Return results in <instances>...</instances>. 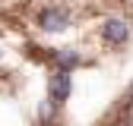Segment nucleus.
<instances>
[{"label":"nucleus","instance_id":"nucleus-3","mask_svg":"<svg viewBox=\"0 0 133 126\" xmlns=\"http://www.w3.org/2000/svg\"><path fill=\"white\" fill-rule=\"evenodd\" d=\"M102 38L108 41V44H124L127 38H130V25L124 22V19H105V25H102Z\"/></svg>","mask_w":133,"mask_h":126},{"label":"nucleus","instance_id":"nucleus-1","mask_svg":"<svg viewBox=\"0 0 133 126\" xmlns=\"http://www.w3.org/2000/svg\"><path fill=\"white\" fill-rule=\"evenodd\" d=\"M70 25V13L60 10V6H48L38 13V28L41 32H63Z\"/></svg>","mask_w":133,"mask_h":126},{"label":"nucleus","instance_id":"nucleus-2","mask_svg":"<svg viewBox=\"0 0 133 126\" xmlns=\"http://www.w3.org/2000/svg\"><path fill=\"white\" fill-rule=\"evenodd\" d=\"M70 85H73V79H70V69H57V73L51 76V85H48L51 104H63L66 98H70Z\"/></svg>","mask_w":133,"mask_h":126},{"label":"nucleus","instance_id":"nucleus-4","mask_svg":"<svg viewBox=\"0 0 133 126\" xmlns=\"http://www.w3.org/2000/svg\"><path fill=\"white\" fill-rule=\"evenodd\" d=\"M57 63H60V69H70V66H76V63H79V57L70 54V51H63V54H57Z\"/></svg>","mask_w":133,"mask_h":126},{"label":"nucleus","instance_id":"nucleus-5","mask_svg":"<svg viewBox=\"0 0 133 126\" xmlns=\"http://www.w3.org/2000/svg\"><path fill=\"white\" fill-rule=\"evenodd\" d=\"M130 98H133V88H130Z\"/></svg>","mask_w":133,"mask_h":126}]
</instances>
